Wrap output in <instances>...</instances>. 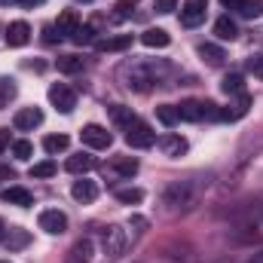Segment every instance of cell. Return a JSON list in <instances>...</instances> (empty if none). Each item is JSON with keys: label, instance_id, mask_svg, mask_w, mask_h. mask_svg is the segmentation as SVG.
I'll use <instances>...</instances> for the list:
<instances>
[{"label": "cell", "instance_id": "30", "mask_svg": "<svg viewBox=\"0 0 263 263\" xmlns=\"http://www.w3.org/2000/svg\"><path fill=\"white\" fill-rule=\"evenodd\" d=\"M15 92H18V89H15V80H9V77H0V110H3V107H6V104L15 98Z\"/></svg>", "mask_w": 263, "mask_h": 263}, {"label": "cell", "instance_id": "40", "mask_svg": "<svg viewBox=\"0 0 263 263\" xmlns=\"http://www.w3.org/2000/svg\"><path fill=\"white\" fill-rule=\"evenodd\" d=\"M9 147V129H0V153Z\"/></svg>", "mask_w": 263, "mask_h": 263}, {"label": "cell", "instance_id": "33", "mask_svg": "<svg viewBox=\"0 0 263 263\" xmlns=\"http://www.w3.org/2000/svg\"><path fill=\"white\" fill-rule=\"evenodd\" d=\"M95 34H98V31H95L92 25H80V28H77V34H73L70 40L83 46V43H95Z\"/></svg>", "mask_w": 263, "mask_h": 263}, {"label": "cell", "instance_id": "36", "mask_svg": "<svg viewBox=\"0 0 263 263\" xmlns=\"http://www.w3.org/2000/svg\"><path fill=\"white\" fill-rule=\"evenodd\" d=\"M202 120H220V107L214 101H202Z\"/></svg>", "mask_w": 263, "mask_h": 263}, {"label": "cell", "instance_id": "7", "mask_svg": "<svg viewBox=\"0 0 263 263\" xmlns=\"http://www.w3.org/2000/svg\"><path fill=\"white\" fill-rule=\"evenodd\" d=\"M205 9H208V0H184V9H181V25L184 28H196L205 22Z\"/></svg>", "mask_w": 263, "mask_h": 263}, {"label": "cell", "instance_id": "39", "mask_svg": "<svg viewBox=\"0 0 263 263\" xmlns=\"http://www.w3.org/2000/svg\"><path fill=\"white\" fill-rule=\"evenodd\" d=\"M55 31H59L55 25H46V28H43V40H46V43H55V40H62V34H55Z\"/></svg>", "mask_w": 263, "mask_h": 263}, {"label": "cell", "instance_id": "12", "mask_svg": "<svg viewBox=\"0 0 263 263\" xmlns=\"http://www.w3.org/2000/svg\"><path fill=\"white\" fill-rule=\"evenodd\" d=\"M159 150H162L165 156L178 159V156H184V153L190 150V144H187V138H181V135H165V138L159 141Z\"/></svg>", "mask_w": 263, "mask_h": 263}, {"label": "cell", "instance_id": "23", "mask_svg": "<svg viewBox=\"0 0 263 263\" xmlns=\"http://www.w3.org/2000/svg\"><path fill=\"white\" fill-rule=\"evenodd\" d=\"M3 242H6L9 251H18V248H25V245L31 242V236H28V230H18V227H15V230H9V233L3 236Z\"/></svg>", "mask_w": 263, "mask_h": 263}, {"label": "cell", "instance_id": "27", "mask_svg": "<svg viewBox=\"0 0 263 263\" xmlns=\"http://www.w3.org/2000/svg\"><path fill=\"white\" fill-rule=\"evenodd\" d=\"M236 9H239L242 18H260L263 15V0H242Z\"/></svg>", "mask_w": 263, "mask_h": 263}, {"label": "cell", "instance_id": "31", "mask_svg": "<svg viewBox=\"0 0 263 263\" xmlns=\"http://www.w3.org/2000/svg\"><path fill=\"white\" fill-rule=\"evenodd\" d=\"M117 199H120L123 205H138V202L144 199V190H138V187H123V190H117Z\"/></svg>", "mask_w": 263, "mask_h": 263}, {"label": "cell", "instance_id": "17", "mask_svg": "<svg viewBox=\"0 0 263 263\" xmlns=\"http://www.w3.org/2000/svg\"><path fill=\"white\" fill-rule=\"evenodd\" d=\"M196 52H199V59H202V62H208L211 67L223 65V59H227V55H223V49H220V46H214V43H199Z\"/></svg>", "mask_w": 263, "mask_h": 263}, {"label": "cell", "instance_id": "14", "mask_svg": "<svg viewBox=\"0 0 263 263\" xmlns=\"http://www.w3.org/2000/svg\"><path fill=\"white\" fill-rule=\"evenodd\" d=\"M141 43L150 46V49H165V46L172 43V37H168L165 28H147V31L141 34Z\"/></svg>", "mask_w": 263, "mask_h": 263}, {"label": "cell", "instance_id": "44", "mask_svg": "<svg viewBox=\"0 0 263 263\" xmlns=\"http://www.w3.org/2000/svg\"><path fill=\"white\" fill-rule=\"evenodd\" d=\"M251 263H263V254H260V257H257V260H251Z\"/></svg>", "mask_w": 263, "mask_h": 263}, {"label": "cell", "instance_id": "4", "mask_svg": "<svg viewBox=\"0 0 263 263\" xmlns=\"http://www.w3.org/2000/svg\"><path fill=\"white\" fill-rule=\"evenodd\" d=\"M49 101L59 114H70L77 107V92L65 83H55V86H49Z\"/></svg>", "mask_w": 263, "mask_h": 263}, {"label": "cell", "instance_id": "11", "mask_svg": "<svg viewBox=\"0 0 263 263\" xmlns=\"http://www.w3.org/2000/svg\"><path fill=\"white\" fill-rule=\"evenodd\" d=\"M132 46V34H117V37H101L95 40V49L98 52H126Z\"/></svg>", "mask_w": 263, "mask_h": 263}, {"label": "cell", "instance_id": "43", "mask_svg": "<svg viewBox=\"0 0 263 263\" xmlns=\"http://www.w3.org/2000/svg\"><path fill=\"white\" fill-rule=\"evenodd\" d=\"M3 236H6V223L0 220V242H3Z\"/></svg>", "mask_w": 263, "mask_h": 263}, {"label": "cell", "instance_id": "24", "mask_svg": "<svg viewBox=\"0 0 263 263\" xmlns=\"http://www.w3.org/2000/svg\"><path fill=\"white\" fill-rule=\"evenodd\" d=\"M92 260V239H80L70 248V263H89Z\"/></svg>", "mask_w": 263, "mask_h": 263}, {"label": "cell", "instance_id": "20", "mask_svg": "<svg viewBox=\"0 0 263 263\" xmlns=\"http://www.w3.org/2000/svg\"><path fill=\"white\" fill-rule=\"evenodd\" d=\"M178 117L187 120V123H199L202 120V101H193V98L190 101H181L178 104Z\"/></svg>", "mask_w": 263, "mask_h": 263}, {"label": "cell", "instance_id": "10", "mask_svg": "<svg viewBox=\"0 0 263 263\" xmlns=\"http://www.w3.org/2000/svg\"><path fill=\"white\" fill-rule=\"evenodd\" d=\"M3 37H6V43H9L12 49H18V46H25V43L31 40V25H28V22H12Z\"/></svg>", "mask_w": 263, "mask_h": 263}, {"label": "cell", "instance_id": "2", "mask_svg": "<svg viewBox=\"0 0 263 263\" xmlns=\"http://www.w3.org/2000/svg\"><path fill=\"white\" fill-rule=\"evenodd\" d=\"M153 141H156V135H153V129L144 123V120H132L129 126H126V144L129 147H135V150H147V147H153Z\"/></svg>", "mask_w": 263, "mask_h": 263}, {"label": "cell", "instance_id": "21", "mask_svg": "<svg viewBox=\"0 0 263 263\" xmlns=\"http://www.w3.org/2000/svg\"><path fill=\"white\" fill-rule=\"evenodd\" d=\"M110 168H114L120 178H132V175L138 172V159H135V156H114Z\"/></svg>", "mask_w": 263, "mask_h": 263}, {"label": "cell", "instance_id": "34", "mask_svg": "<svg viewBox=\"0 0 263 263\" xmlns=\"http://www.w3.org/2000/svg\"><path fill=\"white\" fill-rule=\"evenodd\" d=\"M135 6H138V0H117V6H114V9H117V12H114V18H120V22H123V18H129Z\"/></svg>", "mask_w": 263, "mask_h": 263}, {"label": "cell", "instance_id": "47", "mask_svg": "<svg viewBox=\"0 0 263 263\" xmlns=\"http://www.w3.org/2000/svg\"><path fill=\"white\" fill-rule=\"evenodd\" d=\"M0 3H6V0H0Z\"/></svg>", "mask_w": 263, "mask_h": 263}, {"label": "cell", "instance_id": "15", "mask_svg": "<svg viewBox=\"0 0 263 263\" xmlns=\"http://www.w3.org/2000/svg\"><path fill=\"white\" fill-rule=\"evenodd\" d=\"M65 168L70 175H86V172H92L95 168V156H89V153H77V156H70L65 162Z\"/></svg>", "mask_w": 263, "mask_h": 263}, {"label": "cell", "instance_id": "26", "mask_svg": "<svg viewBox=\"0 0 263 263\" xmlns=\"http://www.w3.org/2000/svg\"><path fill=\"white\" fill-rule=\"evenodd\" d=\"M67 144H70L67 135H46L43 138V150L46 153H62V150H67Z\"/></svg>", "mask_w": 263, "mask_h": 263}, {"label": "cell", "instance_id": "5", "mask_svg": "<svg viewBox=\"0 0 263 263\" xmlns=\"http://www.w3.org/2000/svg\"><path fill=\"white\" fill-rule=\"evenodd\" d=\"M83 144H89L92 150H107L110 144H114V135L104 129V126H98V123H89V126H83Z\"/></svg>", "mask_w": 263, "mask_h": 263}, {"label": "cell", "instance_id": "32", "mask_svg": "<svg viewBox=\"0 0 263 263\" xmlns=\"http://www.w3.org/2000/svg\"><path fill=\"white\" fill-rule=\"evenodd\" d=\"M52 175H55V162L52 159H43V162L31 165V178H52Z\"/></svg>", "mask_w": 263, "mask_h": 263}, {"label": "cell", "instance_id": "16", "mask_svg": "<svg viewBox=\"0 0 263 263\" xmlns=\"http://www.w3.org/2000/svg\"><path fill=\"white\" fill-rule=\"evenodd\" d=\"M214 34H217V40H236V37H239V25H236L230 15H220V18L214 22Z\"/></svg>", "mask_w": 263, "mask_h": 263}, {"label": "cell", "instance_id": "19", "mask_svg": "<svg viewBox=\"0 0 263 263\" xmlns=\"http://www.w3.org/2000/svg\"><path fill=\"white\" fill-rule=\"evenodd\" d=\"M55 28H59V34H67V37H73V34H77V28H80V15H77L73 9H65V12L59 15Z\"/></svg>", "mask_w": 263, "mask_h": 263}, {"label": "cell", "instance_id": "13", "mask_svg": "<svg viewBox=\"0 0 263 263\" xmlns=\"http://www.w3.org/2000/svg\"><path fill=\"white\" fill-rule=\"evenodd\" d=\"M70 196L77 199V202H83V205H89V202H95L98 199V184L95 181H73V187H70Z\"/></svg>", "mask_w": 263, "mask_h": 263}, {"label": "cell", "instance_id": "46", "mask_svg": "<svg viewBox=\"0 0 263 263\" xmlns=\"http://www.w3.org/2000/svg\"><path fill=\"white\" fill-rule=\"evenodd\" d=\"M0 263H12V260H0Z\"/></svg>", "mask_w": 263, "mask_h": 263}, {"label": "cell", "instance_id": "8", "mask_svg": "<svg viewBox=\"0 0 263 263\" xmlns=\"http://www.w3.org/2000/svg\"><path fill=\"white\" fill-rule=\"evenodd\" d=\"M15 129L18 132H34L40 123H43V110L40 107H22L18 114H15Z\"/></svg>", "mask_w": 263, "mask_h": 263}, {"label": "cell", "instance_id": "28", "mask_svg": "<svg viewBox=\"0 0 263 263\" xmlns=\"http://www.w3.org/2000/svg\"><path fill=\"white\" fill-rule=\"evenodd\" d=\"M55 65H59V70H62V73H80V70L86 67V62H83L80 55H62Z\"/></svg>", "mask_w": 263, "mask_h": 263}, {"label": "cell", "instance_id": "29", "mask_svg": "<svg viewBox=\"0 0 263 263\" xmlns=\"http://www.w3.org/2000/svg\"><path fill=\"white\" fill-rule=\"evenodd\" d=\"M156 120H159L162 126H175L181 117H178V107H175V104H159V107H156Z\"/></svg>", "mask_w": 263, "mask_h": 263}, {"label": "cell", "instance_id": "45", "mask_svg": "<svg viewBox=\"0 0 263 263\" xmlns=\"http://www.w3.org/2000/svg\"><path fill=\"white\" fill-rule=\"evenodd\" d=\"M80 3H92V0H80Z\"/></svg>", "mask_w": 263, "mask_h": 263}, {"label": "cell", "instance_id": "25", "mask_svg": "<svg viewBox=\"0 0 263 263\" xmlns=\"http://www.w3.org/2000/svg\"><path fill=\"white\" fill-rule=\"evenodd\" d=\"M220 89H223L227 95H242V92H245V77H242V73H227L223 83H220Z\"/></svg>", "mask_w": 263, "mask_h": 263}, {"label": "cell", "instance_id": "37", "mask_svg": "<svg viewBox=\"0 0 263 263\" xmlns=\"http://www.w3.org/2000/svg\"><path fill=\"white\" fill-rule=\"evenodd\" d=\"M245 67H248V73H254V77L263 80V55H251V59L245 62Z\"/></svg>", "mask_w": 263, "mask_h": 263}, {"label": "cell", "instance_id": "9", "mask_svg": "<svg viewBox=\"0 0 263 263\" xmlns=\"http://www.w3.org/2000/svg\"><path fill=\"white\" fill-rule=\"evenodd\" d=\"M248 107H251V95H239L236 101H230L227 107H220V120H227V123H236V120H242L245 114H248Z\"/></svg>", "mask_w": 263, "mask_h": 263}, {"label": "cell", "instance_id": "6", "mask_svg": "<svg viewBox=\"0 0 263 263\" xmlns=\"http://www.w3.org/2000/svg\"><path fill=\"white\" fill-rule=\"evenodd\" d=\"M40 230L49 233V236H62V233L67 230V214L65 211H59V208H46V211H40Z\"/></svg>", "mask_w": 263, "mask_h": 263}, {"label": "cell", "instance_id": "3", "mask_svg": "<svg viewBox=\"0 0 263 263\" xmlns=\"http://www.w3.org/2000/svg\"><path fill=\"white\" fill-rule=\"evenodd\" d=\"M101 251H104V257L107 260H117L123 251H126V230L123 227H107L104 230V236H101Z\"/></svg>", "mask_w": 263, "mask_h": 263}, {"label": "cell", "instance_id": "35", "mask_svg": "<svg viewBox=\"0 0 263 263\" xmlns=\"http://www.w3.org/2000/svg\"><path fill=\"white\" fill-rule=\"evenodd\" d=\"M12 153H15L18 159H31V156H34V144H31V141H15V144H12Z\"/></svg>", "mask_w": 263, "mask_h": 263}, {"label": "cell", "instance_id": "41", "mask_svg": "<svg viewBox=\"0 0 263 263\" xmlns=\"http://www.w3.org/2000/svg\"><path fill=\"white\" fill-rule=\"evenodd\" d=\"M220 3H223V6H227V9H236V6H239V3H242V0H220Z\"/></svg>", "mask_w": 263, "mask_h": 263}, {"label": "cell", "instance_id": "1", "mask_svg": "<svg viewBox=\"0 0 263 263\" xmlns=\"http://www.w3.org/2000/svg\"><path fill=\"white\" fill-rule=\"evenodd\" d=\"M172 70V65H141V62H132V65H126L123 70H120V77L126 80V89H132V92H147L153 83H159L162 80V73H168Z\"/></svg>", "mask_w": 263, "mask_h": 263}, {"label": "cell", "instance_id": "38", "mask_svg": "<svg viewBox=\"0 0 263 263\" xmlns=\"http://www.w3.org/2000/svg\"><path fill=\"white\" fill-rule=\"evenodd\" d=\"M153 9H156V12H162V15H165V12H175V9H178V0H156V3H153Z\"/></svg>", "mask_w": 263, "mask_h": 263}, {"label": "cell", "instance_id": "42", "mask_svg": "<svg viewBox=\"0 0 263 263\" xmlns=\"http://www.w3.org/2000/svg\"><path fill=\"white\" fill-rule=\"evenodd\" d=\"M22 6H37V3H43V0H18Z\"/></svg>", "mask_w": 263, "mask_h": 263}, {"label": "cell", "instance_id": "18", "mask_svg": "<svg viewBox=\"0 0 263 263\" xmlns=\"http://www.w3.org/2000/svg\"><path fill=\"white\" fill-rule=\"evenodd\" d=\"M3 202L18 205V208H28V205H34V196L25 187H9V190H3Z\"/></svg>", "mask_w": 263, "mask_h": 263}, {"label": "cell", "instance_id": "22", "mask_svg": "<svg viewBox=\"0 0 263 263\" xmlns=\"http://www.w3.org/2000/svg\"><path fill=\"white\" fill-rule=\"evenodd\" d=\"M107 117H110V120H114L117 126H123V129H126L132 120H135L132 107H126V104H110V107H107Z\"/></svg>", "mask_w": 263, "mask_h": 263}]
</instances>
